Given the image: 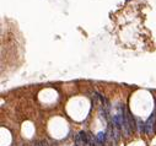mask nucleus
I'll return each mask as SVG.
<instances>
[{
    "label": "nucleus",
    "mask_w": 156,
    "mask_h": 146,
    "mask_svg": "<svg viewBox=\"0 0 156 146\" xmlns=\"http://www.w3.org/2000/svg\"><path fill=\"white\" fill-rule=\"evenodd\" d=\"M137 125H138V131L139 133H143V131H145V124L141 122V119H137Z\"/></svg>",
    "instance_id": "obj_3"
},
{
    "label": "nucleus",
    "mask_w": 156,
    "mask_h": 146,
    "mask_svg": "<svg viewBox=\"0 0 156 146\" xmlns=\"http://www.w3.org/2000/svg\"><path fill=\"white\" fill-rule=\"evenodd\" d=\"M155 122H156V114H151L150 118L146 120L145 123V133L148 135H153L154 134V128H155Z\"/></svg>",
    "instance_id": "obj_1"
},
{
    "label": "nucleus",
    "mask_w": 156,
    "mask_h": 146,
    "mask_svg": "<svg viewBox=\"0 0 156 146\" xmlns=\"http://www.w3.org/2000/svg\"><path fill=\"white\" fill-rule=\"evenodd\" d=\"M96 139H97V141L100 143V144H103V143L106 141V133L100 131L97 135H96Z\"/></svg>",
    "instance_id": "obj_2"
},
{
    "label": "nucleus",
    "mask_w": 156,
    "mask_h": 146,
    "mask_svg": "<svg viewBox=\"0 0 156 146\" xmlns=\"http://www.w3.org/2000/svg\"><path fill=\"white\" fill-rule=\"evenodd\" d=\"M35 146H43V145H42V143H37Z\"/></svg>",
    "instance_id": "obj_4"
}]
</instances>
